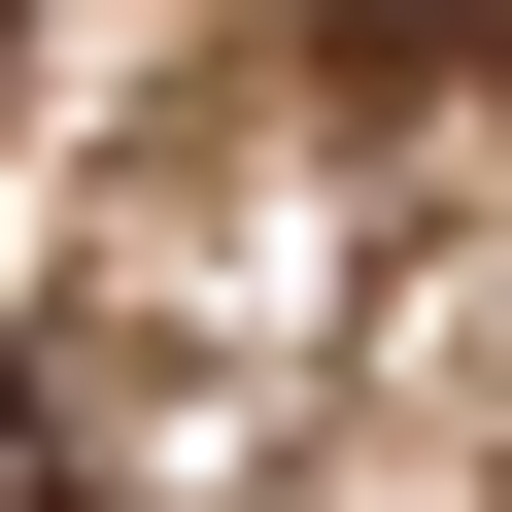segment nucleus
<instances>
[{"label": "nucleus", "instance_id": "nucleus-1", "mask_svg": "<svg viewBox=\"0 0 512 512\" xmlns=\"http://www.w3.org/2000/svg\"><path fill=\"white\" fill-rule=\"evenodd\" d=\"M0 512H69V410H35V342H0Z\"/></svg>", "mask_w": 512, "mask_h": 512}, {"label": "nucleus", "instance_id": "nucleus-2", "mask_svg": "<svg viewBox=\"0 0 512 512\" xmlns=\"http://www.w3.org/2000/svg\"><path fill=\"white\" fill-rule=\"evenodd\" d=\"M0 35H35V0H0Z\"/></svg>", "mask_w": 512, "mask_h": 512}]
</instances>
